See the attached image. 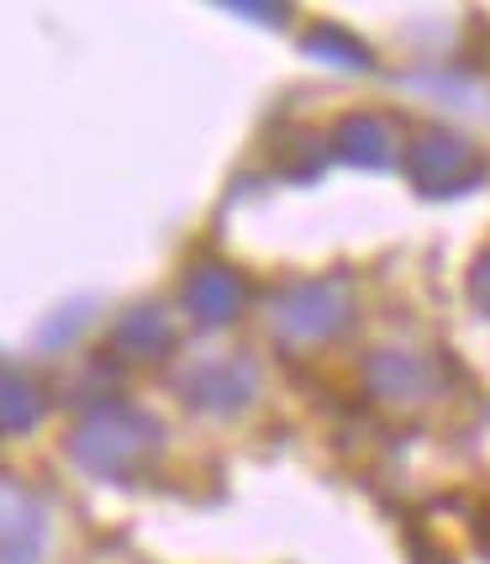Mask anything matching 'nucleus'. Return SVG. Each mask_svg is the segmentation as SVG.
<instances>
[{
  "label": "nucleus",
  "mask_w": 490,
  "mask_h": 564,
  "mask_svg": "<svg viewBox=\"0 0 490 564\" xmlns=\"http://www.w3.org/2000/svg\"><path fill=\"white\" fill-rule=\"evenodd\" d=\"M353 322V291L344 274H317L274 295V327L291 344H327Z\"/></svg>",
  "instance_id": "f257e3e1"
},
{
  "label": "nucleus",
  "mask_w": 490,
  "mask_h": 564,
  "mask_svg": "<svg viewBox=\"0 0 490 564\" xmlns=\"http://www.w3.org/2000/svg\"><path fill=\"white\" fill-rule=\"evenodd\" d=\"M406 174H412V185H417L422 196H459L469 191L480 174H486V159L475 153L469 138L459 132H417L412 148H406Z\"/></svg>",
  "instance_id": "f03ea898"
},
{
  "label": "nucleus",
  "mask_w": 490,
  "mask_h": 564,
  "mask_svg": "<svg viewBox=\"0 0 490 564\" xmlns=\"http://www.w3.org/2000/svg\"><path fill=\"white\" fill-rule=\"evenodd\" d=\"M369 391L380 401H395V406H412V401H427L438 391V369L427 354H412V348H374L364 365Z\"/></svg>",
  "instance_id": "7ed1b4c3"
},
{
  "label": "nucleus",
  "mask_w": 490,
  "mask_h": 564,
  "mask_svg": "<svg viewBox=\"0 0 490 564\" xmlns=\"http://www.w3.org/2000/svg\"><path fill=\"white\" fill-rule=\"evenodd\" d=\"M333 153L344 159V164H353V170H391L395 164V138L391 127L380 122V117H369V111H353V117H344V122L333 127Z\"/></svg>",
  "instance_id": "20e7f679"
},
{
  "label": "nucleus",
  "mask_w": 490,
  "mask_h": 564,
  "mask_svg": "<svg viewBox=\"0 0 490 564\" xmlns=\"http://www.w3.org/2000/svg\"><path fill=\"white\" fill-rule=\"evenodd\" d=\"M185 301H190V312H196L200 322H232L238 317V306H243V285H238V274L232 270L206 264V270L190 280Z\"/></svg>",
  "instance_id": "39448f33"
},
{
  "label": "nucleus",
  "mask_w": 490,
  "mask_h": 564,
  "mask_svg": "<svg viewBox=\"0 0 490 564\" xmlns=\"http://www.w3.org/2000/svg\"><path fill=\"white\" fill-rule=\"evenodd\" d=\"M253 395V369L248 365H206L196 375V401L217 406V412H232Z\"/></svg>",
  "instance_id": "423d86ee"
},
{
  "label": "nucleus",
  "mask_w": 490,
  "mask_h": 564,
  "mask_svg": "<svg viewBox=\"0 0 490 564\" xmlns=\"http://www.w3.org/2000/svg\"><path fill=\"white\" fill-rule=\"evenodd\" d=\"M32 549H37V517H32V507H26L22 496L0 491V554L26 560Z\"/></svg>",
  "instance_id": "0eeeda50"
},
{
  "label": "nucleus",
  "mask_w": 490,
  "mask_h": 564,
  "mask_svg": "<svg viewBox=\"0 0 490 564\" xmlns=\"http://www.w3.org/2000/svg\"><path fill=\"white\" fill-rule=\"evenodd\" d=\"M306 53H317L322 64H338V69H369V64H374L364 43H359L353 32H344V26H317V32L306 37Z\"/></svg>",
  "instance_id": "6e6552de"
},
{
  "label": "nucleus",
  "mask_w": 490,
  "mask_h": 564,
  "mask_svg": "<svg viewBox=\"0 0 490 564\" xmlns=\"http://www.w3.org/2000/svg\"><path fill=\"white\" fill-rule=\"evenodd\" d=\"M37 417V401L17 386V380H0V422L6 427H22V422Z\"/></svg>",
  "instance_id": "1a4fd4ad"
},
{
  "label": "nucleus",
  "mask_w": 490,
  "mask_h": 564,
  "mask_svg": "<svg viewBox=\"0 0 490 564\" xmlns=\"http://www.w3.org/2000/svg\"><path fill=\"white\" fill-rule=\"evenodd\" d=\"M469 295H475V306L490 317V248L475 259V270H469Z\"/></svg>",
  "instance_id": "9d476101"
},
{
  "label": "nucleus",
  "mask_w": 490,
  "mask_h": 564,
  "mask_svg": "<svg viewBox=\"0 0 490 564\" xmlns=\"http://www.w3.org/2000/svg\"><path fill=\"white\" fill-rule=\"evenodd\" d=\"M243 17H259V22H280L285 17V6H238Z\"/></svg>",
  "instance_id": "9b49d317"
}]
</instances>
